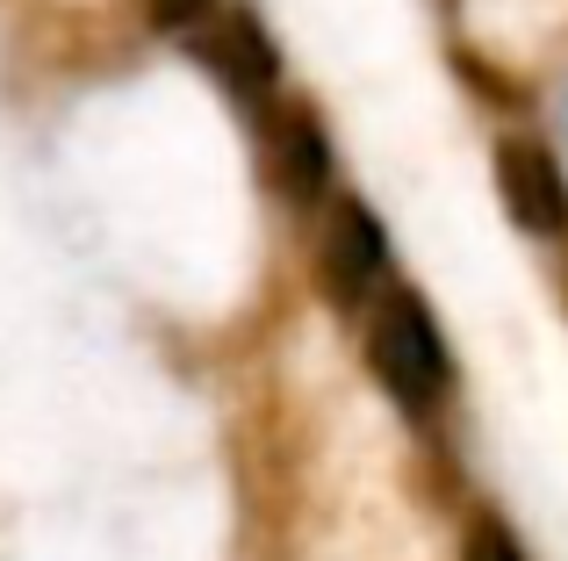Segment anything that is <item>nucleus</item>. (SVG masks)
Listing matches in <instances>:
<instances>
[{
	"mask_svg": "<svg viewBox=\"0 0 568 561\" xmlns=\"http://www.w3.org/2000/svg\"><path fill=\"white\" fill-rule=\"evenodd\" d=\"M460 561H526V548L511 540L504 519H475L468 533H460Z\"/></svg>",
	"mask_w": 568,
	"mask_h": 561,
	"instance_id": "nucleus-6",
	"label": "nucleus"
},
{
	"mask_svg": "<svg viewBox=\"0 0 568 561\" xmlns=\"http://www.w3.org/2000/svg\"><path fill=\"white\" fill-rule=\"evenodd\" d=\"M367 367L403 410H432L446 389V338L432 324L425 295L410 288H388L382 309L367 317Z\"/></svg>",
	"mask_w": 568,
	"mask_h": 561,
	"instance_id": "nucleus-1",
	"label": "nucleus"
},
{
	"mask_svg": "<svg viewBox=\"0 0 568 561\" xmlns=\"http://www.w3.org/2000/svg\"><path fill=\"white\" fill-rule=\"evenodd\" d=\"M497 187H504V210H511L526 231H540V238L568 231V181L532 137H511L497 152Z\"/></svg>",
	"mask_w": 568,
	"mask_h": 561,
	"instance_id": "nucleus-3",
	"label": "nucleus"
},
{
	"mask_svg": "<svg viewBox=\"0 0 568 561\" xmlns=\"http://www.w3.org/2000/svg\"><path fill=\"white\" fill-rule=\"evenodd\" d=\"M194 51H202V65L216 72L237 101H260L266 86H274V72H281V58H274V43H266L260 14H245V8L216 14V22L194 37Z\"/></svg>",
	"mask_w": 568,
	"mask_h": 561,
	"instance_id": "nucleus-4",
	"label": "nucleus"
},
{
	"mask_svg": "<svg viewBox=\"0 0 568 561\" xmlns=\"http://www.w3.org/2000/svg\"><path fill=\"white\" fill-rule=\"evenodd\" d=\"M266 152H274V187L288 202H310L324 181H332V159H324V130L310 109H281L266 123Z\"/></svg>",
	"mask_w": 568,
	"mask_h": 561,
	"instance_id": "nucleus-5",
	"label": "nucleus"
},
{
	"mask_svg": "<svg viewBox=\"0 0 568 561\" xmlns=\"http://www.w3.org/2000/svg\"><path fill=\"white\" fill-rule=\"evenodd\" d=\"M382 259H388V238H382L375 210L338 202V210H332V231H324V253H317V288L332 295L338 309H353L382 280Z\"/></svg>",
	"mask_w": 568,
	"mask_h": 561,
	"instance_id": "nucleus-2",
	"label": "nucleus"
},
{
	"mask_svg": "<svg viewBox=\"0 0 568 561\" xmlns=\"http://www.w3.org/2000/svg\"><path fill=\"white\" fill-rule=\"evenodd\" d=\"M152 8V22H166V29H187L194 14H209V0H144Z\"/></svg>",
	"mask_w": 568,
	"mask_h": 561,
	"instance_id": "nucleus-7",
	"label": "nucleus"
}]
</instances>
